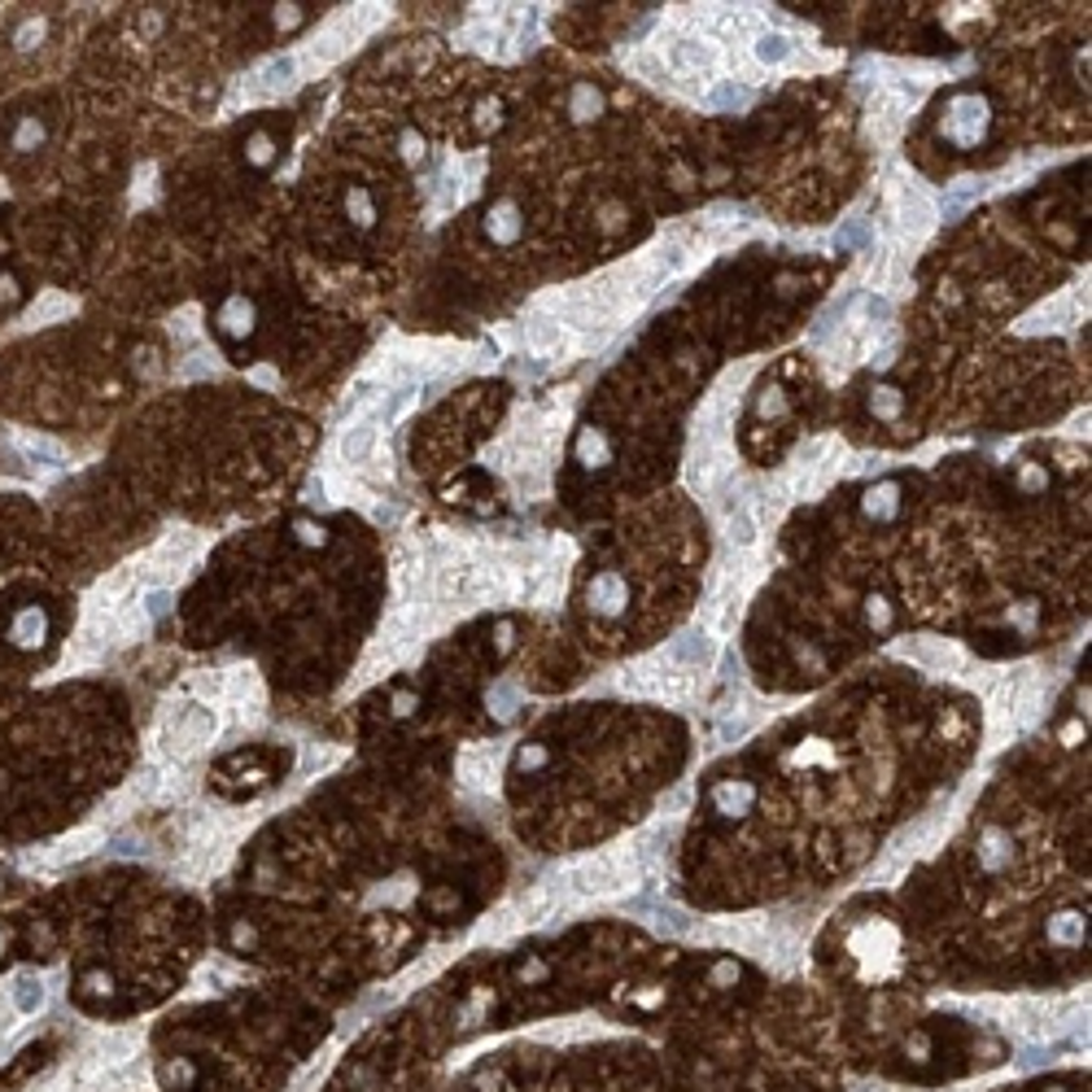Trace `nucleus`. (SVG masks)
<instances>
[{
	"instance_id": "20e7f679",
	"label": "nucleus",
	"mask_w": 1092,
	"mask_h": 1092,
	"mask_svg": "<svg viewBox=\"0 0 1092 1092\" xmlns=\"http://www.w3.org/2000/svg\"><path fill=\"white\" fill-rule=\"evenodd\" d=\"M896 219H900L904 236H926L940 219L936 197H930L918 179H900L896 184Z\"/></svg>"
},
{
	"instance_id": "c9c22d12",
	"label": "nucleus",
	"mask_w": 1092,
	"mask_h": 1092,
	"mask_svg": "<svg viewBox=\"0 0 1092 1092\" xmlns=\"http://www.w3.org/2000/svg\"><path fill=\"white\" fill-rule=\"evenodd\" d=\"M167 1079H171L175 1088H189V1084H193V1067H189V1062H171V1067H167Z\"/></svg>"
},
{
	"instance_id": "1a4fd4ad",
	"label": "nucleus",
	"mask_w": 1092,
	"mask_h": 1092,
	"mask_svg": "<svg viewBox=\"0 0 1092 1092\" xmlns=\"http://www.w3.org/2000/svg\"><path fill=\"white\" fill-rule=\"evenodd\" d=\"M669 70L673 74H712V66H716V44H708L704 36H673L669 40Z\"/></svg>"
},
{
	"instance_id": "ddd939ff",
	"label": "nucleus",
	"mask_w": 1092,
	"mask_h": 1092,
	"mask_svg": "<svg viewBox=\"0 0 1092 1092\" xmlns=\"http://www.w3.org/2000/svg\"><path fill=\"white\" fill-rule=\"evenodd\" d=\"M377 429H381V415H377V411L363 415L359 424H350V429H345V437H341V459H350V464L367 459V450L377 446Z\"/></svg>"
},
{
	"instance_id": "f704fd0d",
	"label": "nucleus",
	"mask_w": 1092,
	"mask_h": 1092,
	"mask_svg": "<svg viewBox=\"0 0 1092 1092\" xmlns=\"http://www.w3.org/2000/svg\"><path fill=\"white\" fill-rule=\"evenodd\" d=\"M167 607H171V595L163 591V585H157V591H149V599H145V612H149V621H153V617H163Z\"/></svg>"
},
{
	"instance_id": "b1692460",
	"label": "nucleus",
	"mask_w": 1092,
	"mask_h": 1092,
	"mask_svg": "<svg viewBox=\"0 0 1092 1092\" xmlns=\"http://www.w3.org/2000/svg\"><path fill=\"white\" fill-rule=\"evenodd\" d=\"M791 52L795 48H791V40L783 31H761L756 36V62H765V66H783Z\"/></svg>"
},
{
	"instance_id": "c756f323",
	"label": "nucleus",
	"mask_w": 1092,
	"mask_h": 1092,
	"mask_svg": "<svg viewBox=\"0 0 1092 1092\" xmlns=\"http://www.w3.org/2000/svg\"><path fill=\"white\" fill-rule=\"evenodd\" d=\"M1009 861V835L1005 831H988L983 835V865H1005Z\"/></svg>"
},
{
	"instance_id": "58836bf2",
	"label": "nucleus",
	"mask_w": 1092,
	"mask_h": 1092,
	"mask_svg": "<svg viewBox=\"0 0 1092 1092\" xmlns=\"http://www.w3.org/2000/svg\"><path fill=\"white\" fill-rule=\"evenodd\" d=\"M874 1092H896V1088H874Z\"/></svg>"
},
{
	"instance_id": "7ed1b4c3",
	"label": "nucleus",
	"mask_w": 1092,
	"mask_h": 1092,
	"mask_svg": "<svg viewBox=\"0 0 1092 1092\" xmlns=\"http://www.w3.org/2000/svg\"><path fill=\"white\" fill-rule=\"evenodd\" d=\"M896 656L918 664V669H926V673L957 678L966 669V651L957 643H948V638H909V643H896Z\"/></svg>"
},
{
	"instance_id": "2f4dec72",
	"label": "nucleus",
	"mask_w": 1092,
	"mask_h": 1092,
	"mask_svg": "<svg viewBox=\"0 0 1092 1092\" xmlns=\"http://www.w3.org/2000/svg\"><path fill=\"white\" fill-rule=\"evenodd\" d=\"M516 700H520V690H516L512 682H498L494 695H490V704H494L498 716H512V712H516Z\"/></svg>"
},
{
	"instance_id": "dca6fc26",
	"label": "nucleus",
	"mask_w": 1092,
	"mask_h": 1092,
	"mask_svg": "<svg viewBox=\"0 0 1092 1092\" xmlns=\"http://www.w3.org/2000/svg\"><path fill=\"white\" fill-rule=\"evenodd\" d=\"M44 634H48V617H44V607H36V603L22 607L18 617H14V625H9V638H14L18 647H36Z\"/></svg>"
},
{
	"instance_id": "6e6552de",
	"label": "nucleus",
	"mask_w": 1092,
	"mask_h": 1092,
	"mask_svg": "<svg viewBox=\"0 0 1092 1092\" xmlns=\"http://www.w3.org/2000/svg\"><path fill=\"white\" fill-rule=\"evenodd\" d=\"M524 345L534 350L538 359H569L573 350H577V341H573V333L559 324L555 315H534L524 324Z\"/></svg>"
},
{
	"instance_id": "2eb2a0df",
	"label": "nucleus",
	"mask_w": 1092,
	"mask_h": 1092,
	"mask_svg": "<svg viewBox=\"0 0 1092 1092\" xmlns=\"http://www.w3.org/2000/svg\"><path fill=\"white\" fill-rule=\"evenodd\" d=\"M486 228H490V236H494V241H516V236H520V228H524V219H520V206H516L512 197L494 201V206H490V215H486Z\"/></svg>"
},
{
	"instance_id": "a211bd4d",
	"label": "nucleus",
	"mask_w": 1092,
	"mask_h": 1092,
	"mask_svg": "<svg viewBox=\"0 0 1092 1092\" xmlns=\"http://www.w3.org/2000/svg\"><path fill=\"white\" fill-rule=\"evenodd\" d=\"M629 70H634L638 79H647V84L673 88V70H669V62H664L660 52H651V48H638L634 58H629Z\"/></svg>"
},
{
	"instance_id": "6ab92c4d",
	"label": "nucleus",
	"mask_w": 1092,
	"mask_h": 1092,
	"mask_svg": "<svg viewBox=\"0 0 1092 1092\" xmlns=\"http://www.w3.org/2000/svg\"><path fill=\"white\" fill-rule=\"evenodd\" d=\"M712 36H722V40H748V36H756L761 31V22L752 18V14H734V9H726V14H712Z\"/></svg>"
},
{
	"instance_id": "473e14b6",
	"label": "nucleus",
	"mask_w": 1092,
	"mask_h": 1092,
	"mask_svg": "<svg viewBox=\"0 0 1092 1092\" xmlns=\"http://www.w3.org/2000/svg\"><path fill=\"white\" fill-rule=\"evenodd\" d=\"M276 157V141L267 136V131H258V136H250V163L254 167H267Z\"/></svg>"
},
{
	"instance_id": "4be33fe9",
	"label": "nucleus",
	"mask_w": 1092,
	"mask_h": 1092,
	"mask_svg": "<svg viewBox=\"0 0 1092 1092\" xmlns=\"http://www.w3.org/2000/svg\"><path fill=\"white\" fill-rule=\"evenodd\" d=\"M599 110H603V92H599L595 84H577V88L569 92V114H573L577 123H591Z\"/></svg>"
},
{
	"instance_id": "aec40b11",
	"label": "nucleus",
	"mask_w": 1092,
	"mask_h": 1092,
	"mask_svg": "<svg viewBox=\"0 0 1092 1092\" xmlns=\"http://www.w3.org/2000/svg\"><path fill=\"white\" fill-rule=\"evenodd\" d=\"M708 105L712 110H748L752 105V88L748 84H734V79H726V84H716L712 92H708Z\"/></svg>"
},
{
	"instance_id": "4c0bfd02",
	"label": "nucleus",
	"mask_w": 1092,
	"mask_h": 1092,
	"mask_svg": "<svg viewBox=\"0 0 1092 1092\" xmlns=\"http://www.w3.org/2000/svg\"><path fill=\"white\" fill-rule=\"evenodd\" d=\"M870 621H874V625H887V607H883V599H870Z\"/></svg>"
},
{
	"instance_id": "bb28decb",
	"label": "nucleus",
	"mask_w": 1092,
	"mask_h": 1092,
	"mask_svg": "<svg viewBox=\"0 0 1092 1092\" xmlns=\"http://www.w3.org/2000/svg\"><path fill=\"white\" fill-rule=\"evenodd\" d=\"M577 455H581V464H585V468H595V464H607L612 446H607V437H603L599 429H585V433H581V442H577Z\"/></svg>"
},
{
	"instance_id": "f257e3e1",
	"label": "nucleus",
	"mask_w": 1092,
	"mask_h": 1092,
	"mask_svg": "<svg viewBox=\"0 0 1092 1092\" xmlns=\"http://www.w3.org/2000/svg\"><path fill=\"white\" fill-rule=\"evenodd\" d=\"M621 686L629 695H643V700H664V704H686L690 695L700 690V678L695 673H682V669H669V664H634L625 669Z\"/></svg>"
},
{
	"instance_id": "39448f33",
	"label": "nucleus",
	"mask_w": 1092,
	"mask_h": 1092,
	"mask_svg": "<svg viewBox=\"0 0 1092 1092\" xmlns=\"http://www.w3.org/2000/svg\"><path fill=\"white\" fill-rule=\"evenodd\" d=\"M983 131H988V101H979V97H952L948 119H944V136H948L952 145L970 149V145L983 141Z\"/></svg>"
},
{
	"instance_id": "423d86ee",
	"label": "nucleus",
	"mask_w": 1092,
	"mask_h": 1092,
	"mask_svg": "<svg viewBox=\"0 0 1092 1092\" xmlns=\"http://www.w3.org/2000/svg\"><path fill=\"white\" fill-rule=\"evenodd\" d=\"M502 761H508V748L502 743H476L459 756V778L468 791H494L498 787V774H502Z\"/></svg>"
},
{
	"instance_id": "4468645a",
	"label": "nucleus",
	"mask_w": 1092,
	"mask_h": 1092,
	"mask_svg": "<svg viewBox=\"0 0 1092 1092\" xmlns=\"http://www.w3.org/2000/svg\"><path fill=\"white\" fill-rule=\"evenodd\" d=\"M752 805H756V787L752 783H722L712 791V809L722 817H738V813H748Z\"/></svg>"
},
{
	"instance_id": "9b49d317",
	"label": "nucleus",
	"mask_w": 1092,
	"mask_h": 1092,
	"mask_svg": "<svg viewBox=\"0 0 1092 1092\" xmlns=\"http://www.w3.org/2000/svg\"><path fill=\"white\" fill-rule=\"evenodd\" d=\"M904 114H909V105H900L887 88L874 97V110H870V131L874 141H896L900 127H904Z\"/></svg>"
},
{
	"instance_id": "393cba45",
	"label": "nucleus",
	"mask_w": 1092,
	"mask_h": 1092,
	"mask_svg": "<svg viewBox=\"0 0 1092 1092\" xmlns=\"http://www.w3.org/2000/svg\"><path fill=\"white\" fill-rule=\"evenodd\" d=\"M896 508H900V486H892V481H883L878 490L865 494V512H870L874 520H892Z\"/></svg>"
},
{
	"instance_id": "cd10ccee",
	"label": "nucleus",
	"mask_w": 1092,
	"mask_h": 1092,
	"mask_svg": "<svg viewBox=\"0 0 1092 1092\" xmlns=\"http://www.w3.org/2000/svg\"><path fill=\"white\" fill-rule=\"evenodd\" d=\"M14 1001H18L22 1014H36V1009L44 1005V983L31 979V975H22V979L14 983Z\"/></svg>"
},
{
	"instance_id": "f8f14e48",
	"label": "nucleus",
	"mask_w": 1092,
	"mask_h": 1092,
	"mask_svg": "<svg viewBox=\"0 0 1092 1092\" xmlns=\"http://www.w3.org/2000/svg\"><path fill=\"white\" fill-rule=\"evenodd\" d=\"M1075 306H1079V293H1062V298L1053 302V306H1041V311H1031L1027 319H1023V333H1045V328H1067L1071 319H1075Z\"/></svg>"
},
{
	"instance_id": "a878e982",
	"label": "nucleus",
	"mask_w": 1092,
	"mask_h": 1092,
	"mask_svg": "<svg viewBox=\"0 0 1092 1092\" xmlns=\"http://www.w3.org/2000/svg\"><path fill=\"white\" fill-rule=\"evenodd\" d=\"M730 542H738V547L756 542V508L752 502H743V508L730 512Z\"/></svg>"
},
{
	"instance_id": "412c9836",
	"label": "nucleus",
	"mask_w": 1092,
	"mask_h": 1092,
	"mask_svg": "<svg viewBox=\"0 0 1092 1092\" xmlns=\"http://www.w3.org/2000/svg\"><path fill=\"white\" fill-rule=\"evenodd\" d=\"M44 136H48V127H44L36 114H22V119L14 123V131H9V149H18V153H31V149H40V145H44Z\"/></svg>"
},
{
	"instance_id": "7c9ffc66",
	"label": "nucleus",
	"mask_w": 1092,
	"mask_h": 1092,
	"mask_svg": "<svg viewBox=\"0 0 1092 1092\" xmlns=\"http://www.w3.org/2000/svg\"><path fill=\"white\" fill-rule=\"evenodd\" d=\"M18 446H22L31 459H44V464H62V459H66L62 446H52V442H44V437H18Z\"/></svg>"
},
{
	"instance_id": "f3484780",
	"label": "nucleus",
	"mask_w": 1092,
	"mask_h": 1092,
	"mask_svg": "<svg viewBox=\"0 0 1092 1092\" xmlns=\"http://www.w3.org/2000/svg\"><path fill=\"white\" fill-rule=\"evenodd\" d=\"M293 70H298V62L288 58H276V62H267L258 74H254V97H272V92H280V88H288L293 84Z\"/></svg>"
},
{
	"instance_id": "9d476101",
	"label": "nucleus",
	"mask_w": 1092,
	"mask_h": 1092,
	"mask_svg": "<svg viewBox=\"0 0 1092 1092\" xmlns=\"http://www.w3.org/2000/svg\"><path fill=\"white\" fill-rule=\"evenodd\" d=\"M585 603H591V612H599V617H617V612H625V603H629V581L621 573H599L591 585H585Z\"/></svg>"
},
{
	"instance_id": "0eeeda50",
	"label": "nucleus",
	"mask_w": 1092,
	"mask_h": 1092,
	"mask_svg": "<svg viewBox=\"0 0 1092 1092\" xmlns=\"http://www.w3.org/2000/svg\"><path fill=\"white\" fill-rule=\"evenodd\" d=\"M669 669H682V673H704L708 664L716 660V643H712V634L708 629H686V634H678L669 647H664V656H660Z\"/></svg>"
},
{
	"instance_id": "f03ea898",
	"label": "nucleus",
	"mask_w": 1092,
	"mask_h": 1092,
	"mask_svg": "<svg viewBox=\"0 0 1092 1092\" xmlns=\"http://www.w3.org/2000/svg\"><path fill=\"white\" fill-rule=\"evenodd\" d=\"M215 726H219L215 708H201V704L179 708V712L167 716V748H171L175 756H193L201 743H210Z\"/></svg>"
},
{
	"instance_id": "72a5a7b5",
	"label": "nucleus",
	"mask_w": 1092,
	"mask_h": 1092,
	"mask_svg": "<svg viewBox=\"0 0 1092 1092\" xmlns=\"http://www.w3.org/2000/svg\"><path fill=\"white\" fill-rule=\"evenodd\" d=\"M874 411L892 420V415L900 411V389H892V385H883V389H874Z\"/></svg>"
},
{
	"instance_id": "c85d7f7f",
	"label": "nucleus",
	"mask_w": 1092,
	"mask_h": 1092,
	"mask_svg": "<svg viewBox=\"0 0 1092 1092\" xmlns=\"http://www.w3.org/2000/svg\"><path fill=\"white\" fill-rule=\"evenodd\" d=\"M345 210H350V215H355V223H359V228H367L371 219H377V201L367 197V189H350V193H345Z\"/></svg>"
},
{
	"instance_id": "e433bc0d",
	"label": "nucleus",
	"mask_w": 1092,
	"mask_h": 1092,
	"mask_svg": "<svg viewBox=\"0 0 1092 1092\" xmlns=\"http://www.w3.org/2000/svg\"><path fill=\"white\" fill-rule=\"evenodd\" d=\"M520 765H524V769H538V765H547V752H542V748H524V752H520Z\"/></svg>"
},
{
	"instance_id": "5701e85b",
	"label": "nucleus",
	"mask_w": 1092,
	"mask_h": 1092,
	"mask_svg": "<svg viewBox=\"0 0 1092 1092\" xmlns=\"http://www.w3.org/2000/svg\"><path fill=\"white\" fill-rule=\"evenodd\" d=\"M219 328H223L228 337H245V333L254 328V306H250L245 298H232V302L219 311Z\"/></svg>"
}]
</instances>
